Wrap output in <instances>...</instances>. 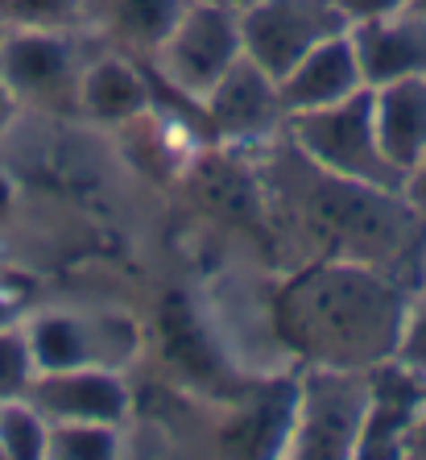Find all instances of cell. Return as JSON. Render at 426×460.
Here are the masks:
<instances>
[{
    "instance_id": "cell-19",
    "label": "cell",
    "mask_w": 426,
    "mask_h": 460,
    "mask_svg": "<svg viewBox=\"0 0 426 460\" xmlns=\"http://www.w3.org/2000/svg\"><path fill=\"white\" fill-rule=\"evenodd\" d=\"M394 357L426 377V290L418 295V299H410V307H405L402 336H397V353Z\"/></svg>"
},
{
    "instance_id": "cell-9",
    "label": "cell",
    "mask_w": 426,
    "mask_h": 460,
    "mask_svg": "<svg viewBox=\"0 0 426 460\" xmlns=\"http://www.w3.org/2000/svg\"><path fill=\"white\" fill-rule=\"evenodd\" d=\"M50 423H117L125 428L133 415V385L125 369L112 365H79L38 374L25 394Z\"/></svg>"
},
{
    "instance_id": "cell-3",
    "label": "cell",
    "mask_w": 426,
    "mask_h": 460,
    "mask_svg": "<svg viewBox=\"0 0 426 460\" xmlns=\"http://www.w3.org/2000/svg\"><path fill=\"white\" fill-rule=\"evenodd\" d=\"M373 402V374L356 365H310L294 390L286 428V456L343 460L361 452L364 419Z\"/></svg>"
},
{
    "instance_id": "cell-23",
    "label": "cell",
    "mask_w": 426,
    "mask_h": 460,
    "mask_svg": "<svg viewBox=\"0 0 426 460\" xmlns=\"http://www.w3.org/2000/svg\"><path fill=\"white\" fill-rule=\"evenodd\" d=\"M195 4H215V9H228V13H245L253 0H195Z\"/></svg>"
},
{
    "instance_id": "cell-11",
    "label": "cell",
    "mask_w": 426,
    "mask_h": 460,
    "mask_svg": "<svg viewBox=\"0 0 426 460\" xmlns=\"http://www.w3.org/2000/svg\"><path fill=\"white\" fill-rule=\"evenodd\" d=\"M277 87H282L286 120L299 117V112H319V108L343 104L356 92H364V75L361 63H356V50H352L348 30L302 54L299 63L277 79Z\"/></svg>"
},
{
    "instance_id": "cell-16",
    "label": "cell",
    "mask_w": 426,
    "mask_h": 460,
    "mask_svg": "<svg viewBox=\"0 0 426 460\" xmlns=\"http://www.w3.org/2000/svg\"><path fill=\"white\" fill-rule=\"evenodd\" d=\"M125 444L128 436L117 423H50L46 460H117Z\"/></svg>"
},
{
    "instance_id": "cell-7",
    "label": "cell",
    "mask_w": 426,
    "mask_h": 460,
    "mask_svg": "<svg viewBox=\"0 0 426 460\" xmlns=\"http://www.w3.org/2000/svg\"><path fill=\"white\" fill-rule=\"evenodd\" d=\"M38 374L50 369H79V365H112L125 369V361L137 353V328L120 315H79V311H38L25 315Z\"/></svg>"
},
{
    "instance_id": "cell-15",
    "label": "cell",
    "mask_w": 426,
    "mask_h": 460,
    "mask_svg": "<svg viewBox=\"0 0 426 460\" xmlns=\"http://www.w3.org/2000/svg\"><path fill=\"white\" fill-rule=\"evenodd\" d=\"M50 452V419L30 398L0 402V460H46Z\"/></svg>"
},
{
    "instance_id": "cell-17",
    "label": "cell",
    "mask_w": 426,
    "mask_h": 460,
    "mask_svg": "<svg viewBox=\"0 0 426 460\" xmlns=\"http://www.w3.org/2000/svg\"><path fill=\"white\" fill-rule=\"evenodd\" d=\"M0 30H83V0H0Z\"/></svg>"
},
{
    "instance_id": "cell-21",
    "label": "cell",
    "mask_w": 426,
    "mask_h": 460,
    "mask_svg": "<svg viewBox=\"0 0 426 460\" xmlns=\"http://www.w3.org/2000/svg\"><path fill=\"white\" fill-rule=\"evenodd\" d=\"M397 195H402V204L414 212L418 225L426 228V154L402 174V187H397Z\"/></svg>"
},
{
    "instance_id": "cell-4",
    "label": "cell",
    "mask_w": 426,
    "mask_h": 460,
    "mask_svg": "<svg viewBox=\"0 0 426 460\" xmlns=\"http://www.w3.org/2000/svg\"><path fill=\"white\" fill-rule=\"evenodd\" d=\"M286 141L294 146L307 166L331 174L343 182H361V187H381L397 191L402 174L389 166L377 137L373 117V92L364 87L343 104L319 108V112H299L286 120Z\"/></svg>"
},
{
    "instance_id": "cell-22",
    "label": "cell",
    "mask_w": 426,
    "mask_h": 460,
    "mask_svg": "<svg viewBox=\"0 0 426 460\" xmlns=\"http://www.w3.org/2000/svg\"><path fill=\"white\" fill-rule=\"evenodd\" d=\"M22 117V108H17V100H13V92L4 87V79H0V137L13 128V120Z\"/></svg>"
},
{
    "instance_id": "cell-8",
    "label": "cell",
    "mask_w": 426,
    "mask_h": 460,
    "mask_svg": "<svg viewBox=\"0 0 426 460\" xmlns=\"http://www.w3.org/2000/svg\"><path fill=\"white\" fill-rule=\"evenodd\" d=\"M199 117L207 120L212 137L224 141V146H265L274 137H286L282 87L248 58H240L199 100Z\"/></svg>"
},
{
    "instance_id": "cell-12",
    "label": "cell",
    "mask_w": 426,
    "mask_h": 460,
    "mask_svg": "<svg viewBox=\"0 0 426 460\" xmlns=\"http://www.w3.org/2000/svg\"><path fill=\"white\" fill-rule=\"evenodd\" d=\"M191 0H83V30L100 50L150 63Z\"/></svg>"
},
{
    "instance_id": "cell-2",
    "label": "cell",
    "mask_w": 426,
    "mask_h": 460,
    "mask_svg": "<svg viewBox=\"0 0 426 460\" xmlns=\"http://www.w3.org/2000/svg\"><path fill=\"white\" fill-rule=\"evenodd\" d=\"M96 50L87 30H0V79L22 112L79 117V84Z\"/></svg>"
},
{
    "instance_id": "cell-18",
    "label": "cell",
    "mask_w": 426,
    "mask_h": 460,
    "mask_svg": "<svg viewBox=\"0 0 426 460\" xmlns=\"http://www.w3.org/2000/svg\"><path fill=\"white\" fill-rule=\"evenodd\" d=\"M33 377H38V361H33L25 323H0V402L4 398H25Z\"/></svg>"
},
{
    "instance_id": "cell-6",
    "label": "cell",
    "mask_w": 426,
    "mask_h": 460,
    "mask_svg": "<svg viewBox=\"0 0 426 460\" xmlns=\"http://www.w3.org/2000/svg\"><path fill=\"white\" fill-rule=\"evenodd\" d=\"M348 30L331 0H253L240 13L245 58L265 75L282 79L307 50Z\"/></svg>"
},
{
    "instance_id": "cell-10",
    "label": "cell",
    "mask_w": 426,
    "mask_h": 460,
    "mask_svg": "<svg viewBox=\"0 0 426 460\" xmlns=\"http://www.w3.org/2000/svg\"><path fill=\"white\" fill-rule=\"evenodd\" d=\"M153 112V71L128 54L96 50L79 84V117L100 128H133Z\"/></svg>"
},
{
    "instance_id": "cell-1",
    "label": "cell",
    "mask_w": 426,
    "mask_h": 460,
    "mask_svg": "<svg viewBox=\"0 0 426 460\" xmlns=\"http://www.w3.org/2000/svg\"><path fill=\"white\" fill-rule=\"evenodd\" d=\"M410 299L389 274H377L364 261L315 270L294 282L286 295L290 332L302 341L319 365H381L397 353V336Z\"/></svg>"
},
{
    "instance_id": "cell-5",
    "label": "cell",
    "mask_w": 426,
    "mask_h": 460,
    "mask_svg": "<svg viewBox=\"0 0 426 460\" xmlns=\"http://www.w3.org/2000/svg\"><path fill=\"white\" fill-rule=\"evenodd\" d=\"M245 58L240 46V13L215 9V4H187L174 30L161 38V46L150 54L153 79L178 92L182 100L199 104L220 79Z\"/></svg>"
},
{
    "instance_id": "cell-14",
    "label": "cell",
    "mask_w": 426,
    "mask_h": 460,
    "mask_svg": "<svg viewBox=\"0 0 426 460\" xmlns=\"http://www.w3.org/2000/svg\"><path fill=\"white\" fill-rule=\"evenodd\" d=\"M377 137L397 174H405L426 154V75L373 87Z\"/></svg>"
},
{
    "instance_id": "cell-20",
    "label": "cell",
    "mask_w": 426,
    "mask_h": 460,
    "mask_svg": "<svg viewBox=\"0 0 426 460\" xmlns=\"http://www.w3.org/2000/svg\"><path fill=\"white\" fill-rule=\"evenodd\" d=\"M340 17L352 25H364V22H381V17H394V13L410 9V0H331Z\"/></svg>"
},
{
    "instance_id": "cell-13",
    "label": "cell",
    "mask_w": 426,
    "mask_h": 460,
    "mask_svg": "<svg viewBox=\"0 0 426 460\" xmlns=\"http://www.w3.org/2000/svg\"><path fill=\"white\" fill-rule=\"evenodd\" d=\"M364 87H385L397 79L426 75V17L402 9L381 22H364L348 30Z\"/></svg>"
},
{
    "instance_id": "cell-24",
    "label": "cell",
    "mask_w": 426,
    "mask_h": 460,
    "mask_svg": "<svg viewBox=\"0 0 426 460\" xmlns=\"http://www.w3.org/2000/svg\"><path fill=\"white\" fill-rule=\"evenodd\" d=\"M410 13H418V17H426V0H410Z\"/></svg>"
}]
</instances>
